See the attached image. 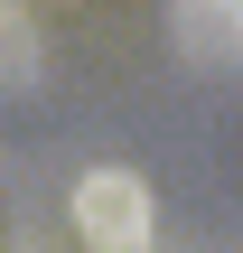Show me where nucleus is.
<instances>
[{
  "label": "nucleus",
  "mask_w": 243,
  "mask_h": 253,
  "mask_svg": "<svg viewBox=\"0 0 243 253\" xmlns=\"http://www.w3.org/2000/svg\"><path fill=\"white\" fill-rule=\"evenodd\" d=\"M28 66H37V38H28V19L0 0V75H28Z\"/></svg>",
  "instance_id": "7ed1b4c3"
},
{
  "label": "nucleus",
  "mask_w": 243,
  "mask_h": 253,
  "mask_svg": "<svg viewBox=\"0 0 243 253\" xmlns=\"http://www.w3.org/2000/svg\"><path fill=\"white\" fill-rule=\"evenodd\" d=\"M75 235L84 253H150L159 235V207H150V188H140V169H84L75 178Z\"/></svg>",
  "instance_id": "f257e3e1"
},
{
  "label": "nucleus",
  "mask_w": 243,
  "mask_h": 253,
  "mask_svg": "<svg viewBox=\"0 0 243 253\" xmlns=\"http://www.w3.org/2000/svg\"><path fill=\"white\" fill-rule=\"evenodd\" d=\"M178 28L215 56H243V0H178Z\"/></svg>",
  "instance_id": "f03ea898"
}]
</instances>
